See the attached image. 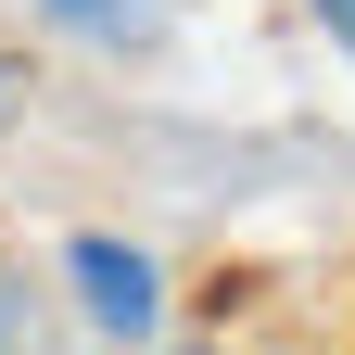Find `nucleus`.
I'll return each mask as SVG.
<instances>
[{
    "label": "nucleus",
    "mask_w": 355,
    "mask_h": 355,
    "mask_svg": "<svg viewBox=\"0 0 355 355\" xmlns=\"http://www.w3.org/2000/svg\"><path fill=\"white\" fill-rule=\"evenodd\" d=\"M0 114H13V64H0Z\"/></svg>",
    "instance_id": "obj_4"
},
{
    "label": "nucleus",
    "mask_w": 355,
    "mask_h": 355,
    "mask_svg": "<svg viewBox=\"0 0 355 355\" xmlns=\"http://www.w3.org/2000/svg\"><path fill=\"white\" fill-rule=\"evenodd\" d=\"M38 13H51V26H76V38H140V26H153L140 0H38Z\"/></svg>",
    "instance_id": "obj_2"
},
{
    "label": "nucleus",
    "mask_w": 355,
    "mask_h": 355,
    "mask_svg": "<svg viewBox=\"0 0 355 355\" xmlns=\"http://www.w3.org/2000/svg\"><path fill=\"white\" fill-rule=\"evenodd\" d=\"M318 26H330V38H343V51H355V0H318Z\"/></svg>",
    "instance_id": "obj_3"
},
{
    "label": "nucleus",
    "mask_w": 355,
    "mask_h": 355,
    "mask_svg": "<svg viewBox=\"0 0 355 355\" xmlns=\"http://www.w3.org/2000/svg\"><path fill=\"white\" fill-rule=\"evenodd\" d=\"M64 266H76V304H89L114 343H140V330L165 318V279H153V254H140V241H76Z\"/></svg>",
    "instance_id": "obj_1"
}]
</instances>
